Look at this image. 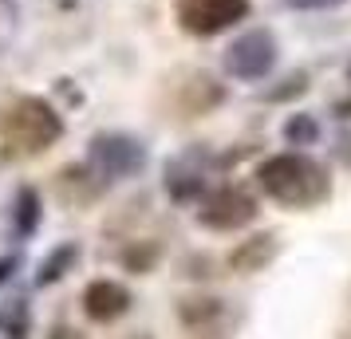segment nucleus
Masks as SVG:
<instances>
[{
    "label": "nucleus",
    "mask_w": 351,
    "mask_h": 339,
    "mask_svg": "<svg viewBox=\"0 0 351 339\" xmlns=\"http://www.w3.org/2000/svg\"><path fill=\"white\" fill-rule=\"evenodd\" d=\"M261 190L280 201V205H292V210H304V205H316L328 197V178L312 158L304 154H276L261 166Z\"/></svg>",
    "instance_id": "1"
},
{
    "label": "nucleus",
    "mask_w": 351,
    "mask_h": 339,
    "mask_svg": "<svg viewBox=\"0 0 351 339\" xmlns=\"http://www.w3.org/2000/svg\"><path fill=\"white\" fill-rule=\"evenodd\" d=\"M60 130H64L60 114L40 99H20L0 118V134L12 146V154H44L60 138Z\"/></svg>",
    "instance_id": "2"
},
{
    "label": "nucleus",
    "mask_w": 351,
    "mask_h": 339,
    "mask_svg": "<svg viewBox=\"0 0 351 339\" xmlns=\"http://www.w3.org/2000/svg\"><path fill=\"white\" fill-rule=\"evenodd\" d=\"M178 24L193 36H217L249 12V0H178Z\"/></svg>",
    "instance_id": "3"
},
{
    "label": "nucleus",
    "mask_w": 351,
    "mask_h": 339,
    "mask_svg": "<svg viewBox=\"0 0 351 339\" xmlns=\"http://www.w3.org/2000/svg\"><path fill=\"white\" fill-rule=\"evenodd\" d=\"M256 217V201L245 190H221V194H213L206 201V210H202V225L209 229H241L249 225Z\"/></svg>",
    "instance_id": "4"
},
{
    "label": "nucleus",
    "mask_w": 351,
    "mask_h": 339,
    "mask_svg": "<svg viewBox=\"0 0 351 339\" xmlns=\"http://www.w3.org/2000/svg\"><path fill=\"white\" fill-rule=\"evenodd\" d=\"M127 307H130V292L123 284H114V280H95V284H87V292H83V312L99 323L119 320Z\"/></svg>",
    "instance_id": "5"
},
{
    "label": "nucleus",
    "mask_w": 351,
    "mask_h": 339,
    "mask_svg": "<svg viewBox=\"0 0 351 339\" xmlns=\"http://www.w3.org/2000/svg\"><path fill=\"white\" fill-rule=\"evenodd\" d=\"M229 67L237 75H245V79L265 75L272 67V40L265 32H253V36H245V40H237L233 51H229Z\"/></svg>",
    "instance_id": "6"
},
{
    "label": "nucleus",
    "mask_w": 351,
    "mask_h": 339,
    "mask_svg": "<svg viewBox=\"0 0 351 339\" xmlns=\"http://www.w3.org/2000/svg\"><path fill=\"white\" fill-rule=\"evenodd\" d=\"M272 257H276V237L265 233V237H253V241L241 244L237 253L229 257V264H233V273H261Z\"/></svg>",
    "instance_id": "7"
},
{
    "label": "nucleus",
    "mask_w": 351,
    "mask_h": 339,
    "mask_svg": "<svg viewBox=\"0 0 351 339\" xmlns=\"http://www.w3.org/2000/svg\"><path fill=\"white\" fill-rule=\"evenodd\" d=\"M217 316H221V300H186V307H182V320L190 327H202Z\"/></svg>",
    "instance_id": "8"
},
{
    "label": "nucleus",
    "mask_w": 351,
    "mask_h": 339,
    "mask_svg": "<svg viewBox=\"0 0 351 339\" xmlns=\"http://www.w3.org/2000/svg\"><path fill=\"white\" fill-rule=\"evenodd\" d=\"M296 8H335L339 0H292Z\"/></svg>",
    "instance_id": "9"
},
{
    "label": "nucleus",
    "mask_w": 351,
    "mask_h": 339,
    "mask_svg": "<svg viewBox=\"0 0 351 339\" xmlns=\"http://www.w3.org/2000/svg\"><path fill=\"white\" fill-rule=\"evenodd\" d=\"M134 339H150V336H134Z\"/></svg>",
    "instance_id": "10"
}]
</instances>
